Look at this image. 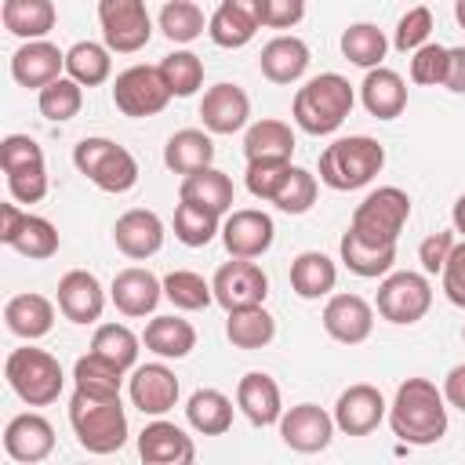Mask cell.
<instances>
[{"instance_id": "cell-1", "label": "cell", "mask_w": 465, "mask_h": 465, "mask_svg": "<svg viewBox=\"0 0 465 465\" xmlns=\"http://www.w3.org/2000/svg\"><path fill=\"white\" fill-rule=\"evenodd\" d=\"M389 425L403 443L429 447L447 432V400L429 378H407L389 403Z\"/></svg>"}, {"instance_id": "cell-2", "label": "cell", "mask_w": 465, "mask_h": 465, "mask_svg": "<svg viewBox=\"0 0 465 465\" xmlns=\"http://www.w3.org/2000/svg\"><path fill=\"white\" fill-rule=\"evenodd\" d=\"M352 84L341 73H320L305 87H298L291 102V116L305 134H334L352 113Z\"/></svg>"}, {"instance_id": "cell-3", "label": "cell", "mask_w": 465, "mask_h": 465, "mask_svg": "<svg viewBox=\"0 0 465 465\" xmlns=\"http://www.w3.org/2000/svg\"><path fill=\"white\" fill-rule=\"evenodd\" d=\"M69 425L76 443L91 454H113L127 443V414L120 396H94L76 389L69 400Z\"/></svg>"}, {"instance_id": "cell-4", "label": "cell", "mask_w": 465, "mask_h": 465, "mask_svg": "<svg viewBox=\"0 0 465 465\" xmlns=\"http://www.w3.org/2000/svg\"><path fill=\"white\" fill-rule=\"evenodd\" d=\"M385 167V149L371 134H349L320 153V182L334 193L363 189Z\"/></svg>"}, {"instance_id": "cell-5", "label": "cell", "mask_w": 465, "mask_h": 465, "mask_svg": "<svg viewBox=\"0 0 465 465\" xmlns=\"http://www.w3.org/2000/svg\"><path fill=\"white\" fill-rule=\"evenodd\" d=\"M407 218H411V196H407L400 185H381V189L367 193V196L356 203L349 229H352L363 243L392 247V243L400 240Z\"/></svg>"}, {"instance_id": "cell-6", "label": "cell", "mask_w": 465, "mask_h": 465, "mask_svg": "<svg viewBox=\"0 0 465 465\" xmlns=\"http://www.w3.org/2000/svg\"><path fill=\"white\" fill-rule=\"evenodd\" d=\"M4 378L7 385L15 389V396L29 407H47L62 396V385H65V374H62V363L44 352V349H15L4 363Z\"/></svg>"}, {"instance_id": "cell-7", "label": "cell", "mask_w": 465, "mask_h": 465, "mask_svg": "<svg viewBox=\"0 0 465 465\" xmlns=\"http://www.w3.org/2000/svg\"><path fill=\"white\" fill-rule=\"evenodd\" d=\"M73 163L102 193H127L138 182V160L124 145H116L109 138H84V142H76Z\"/></svg>"}, {"instance_id": "cell-8", "label": "cell", "mask_w": 465, "mask_h": 465, "mask_svg": "<svg viewBox=\"0 0 465 465\" xmlns=\"http://www.w3.org/2000/svg\"><path fill=\"white\" fill-rule=\"evenodd\" d=\"M102 40L116 54H134L153 40V18L145 0H98Z\"/></svg>"}, {"instance_id": "cell-9", "label": "cell", "mask_w": 465, "mask_h": 465, "mask_svg": "<svg viewBox=\"0 0 465 465\" xmlns=\"http://www.w3.org/2000/svg\"><path fill=\"white\" fill-rule=\"evenodd\" d=\"M432 305V287L421 272H385L381 283H378V312L389 320V323H418Z\"/></svg>"}, {"instance_id": "cell-10", "label": "cell", "mask_w": 465, "mask_h": 465, "mask_svg": "<svg viewBox=\"0 0 465 465\" xmlns=\"http://www.w3.org/2000/svg\"><path fill=\"white\" fill-rule=\"evenodd\" d=\"M171 102V87L160 76V65H131L113 80V105L124 116H156Z\"/></svg>"}, {"instance_id": "cell-11", "label": "cell", "mask_w": 465, "mask_h": 465, "mask_svg": "<svg viewBox=\"0 0 465 465\" xmlns=\"http://www.w3.org/2000/svg\"><path fill=\"white\" fill-rule=\"evenodd\" d=\"M211 287H214V302L229 312V309H243V305H262L269 294V276L254 258H232V262L218 265Z\"/></svg>"}, {"instance_id": "cell-12", "label": "cell", "mask_w": 465, "mask_h": 465, "mask_svg": "<svg viewBox=\"0 0 465 465\" xmlns=\"http://www.w3.org/2000/svg\"><path fill=\"white\" fill-rule=\"evenodd\" d=\"M334 414H327L323 407L316 403H298L291 407L283 418H280V440L298 450V454H316V450H327L331 436H334Z\"/></svg>"}, {"instance_id": "cell-13", "label": "cell", "mask_w": 465, "mask_h": 465, "mask_svg": "<svg viewBox=\"0 0 465 465\" xmlns=\"http://www.w3.org/2000/svg\"><path fill=\"white\" fill-rule=\"evenodd\" d=\"M385 414H389L385 396H381L374 385H367V381L349 385V389L338 396V403H334V425H338L345 436H367V432H374Z\"/></svg>"}, {"instance_id": "cell-14", "label": "cell", "mask_w": 465, "mask_h": 465, "mask_svg": "<svg viewBox=\"0 0 465 465\" xmlns=\"http://www.w3.org/2000/svg\"><path fill=\"white\" fill-rule=\"evenodd\" d=\"M272 236H276L272 218L265 211H254V207L232 211L222 225V243L232 258H262L272 247Z\"/></svg>"}, {"instance_id": "cell-15", "label": "cell", "mask_w": 465, "mask_h": 465, "mask_svg": "<svg viewBox=\"0 0 465 465\" xmlns=\"http://www.w3.org/2000/svg\"><path fill=\"white\" fill-rule=\"evenodd\" d=\"M323 331L341 345H360L374 331V309L360 294H331L323 305Z\"/></svg>"}, {"instance_id": "cell-16", "label": "cell", "mask_w": 465, "mask_h": 465, "mask_svg": "<svg viewBox=\"0 0 465 465\" xmlns=\"http://www.w3.org/2000/svg\"><path fill=\"white\" fill-rule=\"evenodd\" d=\"M200 120L211 134H236L251 120V98L236 84H214L203 91L200 102Z\"/></svg>"}, {"instance_id": "cell-17", "label": "cell", "mask_w": 465, "mask_h": 465, "mask_svg": "<svg viewBox=\"0 0 465 465\" xmlns=\"http://www.w3.org/2000/svg\"><path fill=\"white\" fill-rule=\"evenodd\" d=\"M4 450L11 461H22V465H36L44 461L51 450H54V429L44 414H15L4 429Z\"/></svg>"}, {"instance_id": "cell-18", "label": "cell", "mask_w": 465, "mask_h": 465, "mask_svg": "<svg viewBox=\"0 0 465 465\" xmlns=\"http://www.w3.org/2000/svg\"><path fill=\"white\" fill-rule=\"evenodd\" d=\"M102 309H105V291L98 283L94 272L87 269H69L62 280H58V312L73 323H94L102 320Z\"/></svg>"}, {"instance_id": "cell-19", "label": "cell", "mask_w": 465, "mask_h": 465, "mask_svg": "<svg viewBox=\"0 0 465 465\" xmlns=\"http://www.w3.org/2000/svg\"><path fill=\"white\" fill-rule=\"evenodd\" d=\"M127 392H131V403L142 414L160 418L178 403V378L163 363H142V367H134V374L127 381Z\"/></svg>"}, {"instance_id": "cell-20", "label": "cell", "mask_w": 465, "mask_h": 465, "mask_svg": "<svg viewBox=\"0 0 465 465\" xmlns=\"http://www.w3.org/2000/svg\"><path fill=\"white\" fill-rule=\"evenodd\" d=\"M113 240H116V247H120L127 258L145 262V258H153V254L163 247V222H160L156 211L131 207V211H124V214L116 218Z\"/></svg>"}, {"instance_id": "cell-21", "label": "cell", "mask_w": 465, "mask_h": 465, "mask_svg": "<svg viewBox=\"0 0 465 465\" xmlns=\"http://www.w3.org/2000/svg\"><path fill=\"white\" fill-rule=\"evenodd\" d=\"M109 298H113V305H116L124 316L138 320V316H149V312L160 305V298H163V280H156V276H153L149 269H142V265H131V269H120V272L113 276Z\"/></svg>"}, {"instance_id": "cell-22", "label": "cell", "mask_w": 465, "mask_h": 465, "mask_svg": "<svg viewBox=\"0 0 465 465\" xmlns=\"http://www.w3.org/2000/svg\"><path fill=\"white\" fill-rule=\"evenodd\" d=\"M65 69V51H58L51 40H25L15 54H11V76L22 87H47L51 80H58Z\"/></svg>"}, {"instance_id": "cell-23", "label": "cell", "mask_w": 465, "mask_h": 465, "mask_svg": "<svg viewBox=\"0 0 465 465\" xmlns=\"http://www.w3.org/2000/svg\"><path fill=\"white\" fill-rule=\"evenodd\" d=\"M138 454L149 465H189L196 458L193 436H185L171 421H149L138 432Z\"/></svg>"}, {"instance_id": "cell-24", "label": "cell", "mask_w": 465, "mask_h": 465, "mask_svg": "<svg viewBox=\"0 0 465 465\" xmlns=\"http://www.w3.org/2000/svg\"><path fill=\"white\" fill-rule=\"evenodd\" d=\"M236 407L247 414L251 425L265 429L276 425L283 418V400H280V385L265 374V371H251L240 378L236 385Z\"/></svg>"}, {"instance_id": "cell-25", "label": "cell", "mask_w": 465, "mask_h": 465, "mask_svg": "<svg viewBox=\"0 0 465 465\" xmlns=\"http://www.w3.org/2000/svg\"><path fill=\"white\" fill-rule=\"evenodd\" d=\"M360 98L374 120H396L407 109V84L396 69L374 65V69H367V76L360 84Z\"/></svg>"}, {"instance_id": "cell-26", "label": "cell", "mask_w": 465, "mask_h": 465, "mask_svg": "<svg viewBox=\"0 0 465 465\" xmlns=\"http://www.w3.org/2000/svg\"><path fill=\"white\" fill-rule=\"evenodd\" d=\"M258 65H262V76H265V80H272V84H294V80H302L305 69H309V44L298 40V36L280 33V36H272V40L262 47Z\"/></svg>"}, {"instance_id": "cell-27", "label": "cell", "mask_w": 465, "mask_h": 465, "mask_svg": "<svg viewBox=\"0 0 465 465\" xmlns=\"http://www.w3.org/2000/svg\"><path fill=\"white\" fill-rule=\"evenodd\" d=\"M4 323H7L11 334H18L25 341H36L54 327V305H51V298L33 294V291L15 294L4 305Z\"/></svg>"}, {"instance_id": "cell-28", "label": "cell", "mask_w": 465, "mask_h": 465, "mask_svg": "<svg viewBox=\"0 0 465 465\" xmlns=\"http://www.w3.org/2000/svg\"><path fill=\"white\" fill-rule=\"evenodd\" d=\"M163 163L167 171L174 174H193V171H203L214 163V142H211V131H196V127H185V131H174L163 145Z\"/></svg>"}, {"instance_id": "cell-29", "label": "cell", "mask_w": 465, "mask_h": 465, "mask_svg": "<svg viewBox=\"0 0 465 465\" xmlns=\"http://www.w3.org/2000/svg\"><path fill=\"white\" fill-rule=\"evenodd\" d=\"M334 283H338V269L323 251H302L291 262V287L298 298H305V302L327 298L334 291Z\"/></svg>"}, {"instance_id": "cell-30", "label": "cell", "mask_w": 465, "mask_h": 465, "mask_svg": "<svg viewBox=\"0 0 465 465\" xmlns=\"http://www.w3.org/2000/svg\"><path fill=\"white\" fill-rule=\"evenodd\" d=\"M145 349L163 356V360H182L196 349V327L182 316H153L145 323V334H142Z\"/></svg>"}, {"instance_id": "cell-31", "label": "cell", "mask_w": 465, "mask_h": 465, "mask_svg": "<svg viewBox=\"0 0 465 465\" xmlns=\"http://www.w3.org/2000/svg\"><path fill=\"white\" fill-rule=\"evenodd\" d=\"M4 29L22 40H44L54 29V4L51 0H4L0 7Z\"/></svg>"}, {"instance_id": "cell-32", "label": "cell", "mask_w": 465, "mask_h": 465, "mask_svg": "<svg viewBox=\"0 0 465 465\" xmlns=\"http://www.w3.org/2000/svg\"><path fill=\"white\" fill-rule=\"evenodd\" d=\"M225 338L236 349H265L276 338V320L265 312V305H243V309H229L225 320Z\"/></svg>"}, {"instance_id": "cell-33", "label": "cell", "mask_w": 465, "mask_h": 465, "mask_svg": "<svg viewBox=\"0 0 465 465\" xmlns=\"http://www.w3.org/2000/svg\"><path fill=\"white\" fill-rule=\"evenodd\" d=\"M338 251H341L345 269L352 276H363V280H378V276L392 272V265H396V243L392 247H374V243H363L352 229L341 236Z\"/></svg>"}, {"instance_id": "cell-34", "label": "cell", "mask_w": 465, "mask_h": 465, "mask_svg": "<svg viewBox=\"0 0 465 465\" xmlns=\"http://www.w3.org/2000/svg\"><path fill=\"white\" fill-rule=\"evenodd\" d=\"M185 418L200 436H222L232 425V400L218 389H196L185 403Z\"/></svg>"}, {"instance_id": "cell-35", "label": "cell", "mask_w": 465, "mask_h": 465, "mask_svg": "<svg viewBox=\"0 0 465 465\" xmlns=\"http://www.w3.org/2000/svg\"><path fill=\"white\" fill-rule=\"evenodd\" d=\"M247 160H291L294 153V131L283 120H258L243 134Z\"/></svg>"}, {"instance_id": "cell-36", "label": "cell", "mask_w": 465, "mask_h": 465, "mask_svg": "<svg viewBox=\"0 0 465 465\" xmlns=\"http://www.w3.org/2000/svg\"><path fill=\"white\" fill-rule=\"evenodd\" d=\"M178 196L225 214L232 207V178L225 171H218V167H203V171H193V174L182 178Z\"/></svg>"}, {"instance_id": "cell-37", "label": "cell", "mask_w": 465, "mask_h": 465, "mask_svg": "<svg viewBox=\"0 0 465 465\" xmlns=\"http://www.w3.org/2000/svg\"><path fill=\"white\" fill-rule=\"evenodd\" d=\"M65 73L84 87H98L113 73V51L105 44H94V40H76L65 51Z\"/></svg>"}, {"instance_id": "cell-38", "label": "cell", "mask_w": 465, "mask_h": 465, "mask_svg": "<svg viewBox=\"0 0 465 465\" xmlns=\"http://www.w3.org/2000/svg\"><path fill=\"white\" fill-rule=\"evenodd\" d=\"M385 51H389V40H385V33H381L374 22H356V25H349V29L341 33V54H345L352 65H360V69L381 65Z\"/></svg>"}, {"instance_id": "cell-39", "label": "cell", "mask_w": 465, "mask_h": 465, "mask_svg": "<svg viewBox=\"0 0 465 465\" xmlns=\"http://www.w3.org/2000/svg\"><path fill=\"white\" fill-rule=\"evenodd\" d=\"M218 218H222L218 211H211L203 203H193V200H182L174 207V236L185 247H207L214 240V232H222Z\"/></svg>"}, {"instance_id": "cell-40", "label": "cell", "mask_w": 465, "mask_h": 465, "mask_svg": "<svg viewBox=\"0 0 465 465\" xmlns=\"http://www.w3.org/2000/svg\"><path fill=\"white\" fill-rule=\"evenodd\" d=\"M73 381H76V389L94 392V396H120L124 367H116L113 360H105L98 352H87L73 363Z\"/></svg>"}, {"instance_id": "cell-41", "label": "cell", "mask_w": 465, "mask_h": 465, "mask_svg": "<svg viewBox=\"0 0 465 465\" xmlns=\"http://www.w3.org/2000/svg\"><path fill=\"white\" fill-rule=\"evenodd\" d=\"M258 29H262V25H258L247 11H240L236 4H229V0H222L218 11H214L211 22H207V33H211V40H214L218 47H243V44L254 40Z\"/></svg>"}, {"instance_id": "cell-42", "label": "cell", "mask_w": 465, "mask_h": 465, "mask_svg": "<svg viewBox=\"0 0 465 465\" xmlns=\"http://www.w3.org/2000/svg\"><path fill=\"white\" fill-rule=\"evenodd\" d=\"M163 298L174 309L196 312V309H207L214 302V287L200 272H193V269H174V272L163 276Z\"/></svg>"}, {"instance_id": "cell-43", "label": "cell", "mask_w": 465, "mask_h": 465, "mask_svg": "<svg viewBox=\"0 0 465 465\" xmlns=\"http://www.w3.org/2000/svg\"><path fill=\"white\" fill-rule=\"evenodd\" d=\"M160 76L163 84L171 87V98H189L200 91L203 84V62L200 54L193 51H171L163 62H160Z\"/></svg>"}, {"instance_id": "cell-44", "label": "cell", "mask_w": 465, "mask_h": 465, "mask_svg": "<svg viewBox=\"0 0 465 465\" xmlns=\"http://www.w3.org/2000/svg\"><path fill=\"white\" fill-rule=\"evenodd\" d=\"M36 105H40V113H44L47 120L65 124V120H73V116L80 113V105H84V84H76L73 76H58V80H51L47 87H40Z\"/></svg>"}, {"instance_id": "cell-45", "label": "cell", "mask_w": 465, "mask_h": 465, "mask_svg": "<svg viewBox=\"0 0 465 465\" xmlns=\"http://www.w3.org/2000/svg\"><path fill=\"white\" fill-rule=\"evenodd\" d=\"M91 352H98V356L113 360L116 367L131 371L138 363V334L124 323H102L91 338Z\"/></svg>"}, {"instance_id": "cell-46", "label": "cell", "mask_w": 465, "mask_h": 465, "mask_svg": "<svg viewBox=\"0 0 465 465\" xmlns=\"http://www.w3.org/2000/svg\"><path fill=\"white\" fill-rule=\"evenodd\" d=\"M7 247H15V251L25 254V258L44 262V258H51V254L58 251V229H54L47 218L25 211V218H22L18 232H15V240H11Z\"/></svg>"}, {"instance_id": "cell-47", "label": "cell", "mask_w": 465, "mask_h": 465, "mask_svg": "<svg viewBox=\"0 0 465 465\" xmlns=\"http://www.w3.org/2000/svg\"><path fill=\"white\" fill-rule=\"evenodd\" d=\"M160 29L171 44H193L203 33V11L193 0H167L160 11Z\"/></svg>"}, {"instance_id": "cell-48", "label": "cell", "mask_w": 465, "mask_h": 465, "mask_svg": "<svg viewBox=\"0 0 465 465\" xmlns=\"http://www.w3.org/2000/svg\"><path fill=\"white\" fill-rule=\"evenodd\" d=\"M272 203L283 214H305L316 203V174L305 171V167H291L283 185H280V193L272 196Z\"/></svg>"}, {"instance_id": "cell-49", "label": "cell", "mask_w": 465, "mask_h": 465, "mask_svg": "<svg viewBox=\"0 0 465 465\" xmlns=\"http://www.w3.org/2000/svg\"><path fill=\"white\" fill-rule=\"evenodd\" d=\"M447 51H450V47L432 44V40L421 44L418 51H411V80L421 84V87L443 84V76H447Z\"/></svg>"}, {"instance_id": "cell-50", "label": "cell", "mask_w": 465, "mask_h": 465, "mask_svg": "<svg viewBox=\"0 0 465 465\" xmlns=\"http://www.w3.org/2000/svg\"><path fill=\"white\" fill-rule=\"evenodd\" d=\"M291 171V160H247V189L258 200H269L280 193L283 178Z\"/></svg>"}, {"instance_id": "cell-51", "label": "cell", "mask_w": 465, "mask_h": 465, "mask_svg": "<svg viewBox=\"0 0 465 465\" xmlns=\"http://www.w3.org/2000/svg\"><path fill=\"white\" fill-rule=\"evenodd\" d=\"M7 193L18 203H40L47 196V163H29L18 171H7Z\"/></svg>"}, {"instance_id": "cell-52", "label": "cell", "mask_w": 465, "mask_h": 465, "mask_svg": "<svg viewBox=\"0 0 465 465\" xmlns=\"http://www.w3.org/2000/svg\"><path fill=\"white\" fill-rule=\"evenodd\" d=\"M429 33H432V11L429 7H411L403 18H400V25H396V33H392V47L396 51H418L421 44H429Z\"/></svg>"}, {"instance_id": "cell-53", "label": "cell", "mask_w": 465, "mask_h": 465, "mask_svg": "<svg viewBox=\"0 0 465 465\" xmlns=\"http://www.w3.org/2000/svg\"><path fill=\"white\" fill-rule=\"evenodd\" d=\"M29 163H44V149L29 134H7L0 142V167H4V174L18 171V167H29Z\"/></svg>"}, {"instance_id": "cell-54", "label": "cell", "mask_w": 465, "mask_h": 465, "mask_svg": "<svg viewBox=\"0 0 465 465\" xmlns=\"http://www.w3.org/2000/svg\"><path fill=\"white\" fill-rule=\"evenodd\" d=\"M454 243H458V240H454L450 229H443V232H429V236L418 243V262H421V269H425V272H443V265H447Z\"/></svg>"}, {"instance_id": "cell-55", "label": "cell", "mask_w": 465, "mask_h": 465, "mask_svg": "<svg viewBox=\"0 0 465 465\" xmlns=\"http://www.w3.org/2000/svg\"><path fill=\"white\" fill-rule=\"evenodd\" d=\"M440 276H443L447 298H450L458 309H465V240L454 243V251H450V258H447V265H443Z\"/></svg>"}, {"instance_id": "cell-56", "label": "cell", "mask_w": 465, "mask_h": 465, "mask_svg": "<svg viewBox=\"0 0 465 465\" xmlns=\"http://www.w3.org/2000/svg\"><path fill=\"white\" fill-rule=\"evenodd\" d=\"M302 18H305V0H265L269 29H294Z\"/></svg>"}, {"instance_id": "cell-57", "label": "cell", "mask_w": 465, "mask_h": 465, "mask_svg": "<svg viewBox=\"0 0 465 465\" xmlns=\"http://www.w3.org/2000/svg\"><path fill=\"white\" fill-rule=\"evenodd\" d=\"M443 87L454 94H465V47H450L447 51V76Z\"/></svg>"}, {"instance_id": "cell-58", "label": "cell", "mask_w": 465, "mask_h": 465, "mask_svg": "<svg viewBox=\"0 0 465 465\" xmlns=\"http://www.w3.org/2000/svg\"><path fill=\"white\" fill-rule=\"evenodd\" d=\"M443 400L450 407L465 411V363H458V367L447 371V378H443Z\"/></svg>"}, {"instance_id": "cell-59", "label": "cell", "mask_w": 465, "mask_h": 465, "mask_svg": "<svg viewBox=\"0 0 465 465\" xmlns=\"http://www.w3.org/2000/svg\"><path fill=\"white\" fill-rule=\"evenodd\" d=\"M22 218H25V211L18 207V200L15 203H0V243H11L15 240Z\"/></svg>"}, {"instance_id": "cell-60", "label": "cell", "mask_w": 465, "mask_h": 465, "mask_svg": "<svg viewBox=\"0 0 465 465\" xmlns=\"http://www.w3.org/2000/svg\"><path fill=\"white\" fill-rule=\"evenodd\" d=\"M229 4H236L240 11H247L258 25H265V0H229Z\"/></svg>"}, {"instance_id": "cell-61", "label": "cell", "mask_w": 465, "mask_h": 465, "mask_svg": "<svg viewBox=\"0 0 465 465\" xmlns=\"http://www.w3.org/2000/svg\"><path fill=\"white\" fill-rule=\"evenodd\" d=\"M450 218H454V232H461V236H465V193L454 200V211H450Z\"/></svg>"}, {"instance_id": "cell-62", "label": "cell", "mask_w": 465, "mask_h": 465, "mask_svg": "<svg viewBox=\"0 0 465 465\" xmlns=\"http://www.w3.org/2000/svg\"><path fill=\"white\" fill-rule=\"evenodd\" d=\"M454 18H458V25L465 29V0H454Z\"/></svg>"}, {"instance_id": "cell-63", "label": "cell", "mask_w": 465, "mask_h": 465, "mask_svg": "<svg viewBox=\"0 0 465 465\" xmlns=\"http://www.w3.org/2000/svg\"><path fill=\"white\" fill-rule=\"evenodd\" d=\"M461 341H465V327H461Z\"/></svg>"}]
</instances>
